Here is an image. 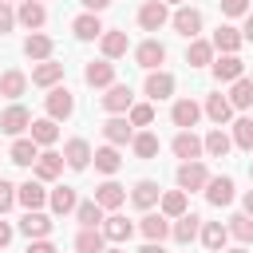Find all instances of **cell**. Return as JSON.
Returning a JSON list of instances; mask_svg holds the SVG:
<instances>
[{"mask_svg":"<svg viewBox=\"0 0 253 253\" xmlns=\"http://www.w3.org/2000/svg\"><path fill=\"white\" fill-rule=\"evenodd\" d=\"M43 107H47V119H71V111H75V99H71V91L67 87H47V99H43Z\"/></svg>","mask_w":253,"mask_h":253,"instance_id":"6da1fadb","label":"cell"},{"mask_svg":"<svg viewBox=\"0 0 253 253\" xmlns=\"http://www.w3.org/2000/svg\"><path fill=\"white\" fill-rule=\"evenodd\" d=\"M170 24H174V32H178V36L198 40V32H202V12H198V8H190V4H182V8L170 16Z\"/></svg>","mask_w":253,"mask_h":253,"instance_id":"7a4b0ae2","label":"cell"},{"mask_svg":"<svg viewBox=\"0 0 253 253\" xmlns=\"http://www.w3.org/2000/svg\"><path fill=\"white\" fill-rule=\"evenodd\" d=\"M99 103H103V111H111V115H126V107L134 103L130 83H111L107 95H99Z\"/></svg>","mask_w":253,"mask_h":253,"instance_id":"3957f363","label":"cell"},{"mask_svg":"<svg viewBox=\"0 0 253 253\" xmlns=\"http://www.w3.org/2000/svg\"><path fill=\"white\" fill-rule=\"evenodd\" d=\"M162 24H170L166 4H162V0H146V4L138 8V28H142V32H158Z\"/></svg>","mask_w":253,"mask_h":253,"instance_id":"277c9868","label":"cell"},{"mask_svg":"<svg viewBox=\"0 0 253 253\" xmlns=\"http://www.w3.org/2000/svg\"><path fill=\"white\" fill-rule=\"evenodd\" d=\"M241 28H233V24H221L217 32H213V40H210V47L213 51H221V55H237L241 51Z\"/></svg>","mask_w":253,"mask_h":253,"instance_id":"5b68a950","label":"cell"},{"mask_svg":"<svg viewBox=\"0 0 253 253\" xmlns=\"http://www.w3.org/2000/svg\"><path fill=\"white\" fill-rule=\"evenodd\" d=\"M63 166L87 170V166H91V142H87V138H67V142H63Z\"/></svg>","mask_w":253,"mask_h":253,"instance_id":"8992f818","label":"cell"},{"mask_svg":"<svg viewBox=\"0 0 253 253\" xmlns=\"http://www.w3.org/2000/svg\"><path fill=\"white\" fill-rule=\"evenodd\" d=\"M32 170H36L40 182H55V178L63 174V154H55V150H40L36 162H32Z\"/></svg>","mask_w":253,"mask_h":253,"instance_id":"52a82bcc","label":"cell"},{"mask_svg":"<svg viewBox=\"0 0 253 253\" xmlns=\"http://www.w3.org/2000/svg\"><path fill=\"white\" fill-rule=\"evenodd\" d=\"M206 178H210V170H206V162H202V158H194V162H182V166H178V190H202V186H206Z\"/></svg>","mask_w":253,"mask_h":253,"instance_id":"ba28073f","label":"cell"},{"mask_svg":"<svg viewBox=\"0 0 253 253\" xmlns=\"http://www.w3.org/2000/svg\"><path fill=\"white\" fill-rule=\"evenodd\" d=\"M202 190H206V202H210V206H229V202H233V194H237L233 178H225V174H221V178H206V186H202Z\"/></svg>","mask_w":253,"mask_h":253,"instance_id":"9c48e42d","label":"cell"},{"mask_svg":"<svg viewBox=\"0 0 253 253\" xmlns=\"http://www.w3.org/2000/svg\"><path fill=\"white\" fill-rule=\"evenodd\" d=\"M16 202H20L24 210H43V206H47V190H43V182H40V178H28L24 186H16Z\"/></svg>","mask_w":253,"mask_h":253,"instance_id":"30bf717a","label":"cell"},{"mask_svg":"<svg viewBox=\"0 0 253 253\" xmlns=\"http://www.w3.org/2000/svg\"><path fill=\"white\" fill-rule=\"evenodd\" d=\"M99 233L107 237V241H115V245H123V241H130V233H134V225L123 217V213H115L111 210V217H103L99 221Z\"/></svg>","mask_w":253,"mask_h":253,"instance_id":"8fae6325","label":"cell"},{"mask_svg":"<svg viewBox=\"0 0 253 253\" xmlns=\"http://www.w3.org/2000/svg\"><path fill=\"white\" fill-rule=\"evenodd\" d=\"M99 47H103V59H119V55H126L130 40H126V32H119V28H103V32H99Z\"/></svg>","mask_w":253,"mask_h":253,"instance_id":"7c38bea8","label":"cell"},{"mask_svg":"<svg viewBox=\"0 0 253 253\" xmlns=\"http://www.w3.org/2000/svg\"><path fill=\"white\" fill-rule=\"evenodd\" d=\"M134 63H138V67H146V71H154V67H162V63H166V47H162L158 40H142V43L134 47Z\"/></svg>","mask_w":253,"mask_h":253,"instance_id":"4fadbf2b","label":"cell"},{"mask_svg":"<svg viewBox=\"0 0 253 253\" xmlns=\"http://www.w3.org/2000/svg\"><path fill=\"white\" fill-rule=\"evenodd\" d=\"M28 123H32V111L20 107V103H12V107L0 115V130H4V134H16V138L28 130Z\"/></svg>","mask_w":253,"mask_h":253,"instance_id":"5bb4252c","label":"cell"},{"mask_svg":"<svg viewBox=\"0 0 253 253\" xmlns=\"http://www.w3.org/2000/svg\"><path fill=\"white\" fill-rule=\"evenodd\" d=\"M198 225H202V217L186 210L182 217H170V237H174L178 245H190V241L198 237Z\"/></svg>","mask_w":253,"mask_h":253,"instance_id":"9a60e30c","label":"cell"},{"mask_svg":"<svg viewBox=\"0 0 253 253\" xmlns=\"http://www.w3.org/2000/svg\"><path fill=\"white\" fill-rule=\"evenodd\" d=\"M47 20V8L40 0H20V12H16V24H24L28 32H40Z\"/></svg>","mask_w":253,"mask_h":253,"instance_id":"2e32d148","label":"cell"},{"mask_svg":"<svg viewBox=\"0 0 253 253\" xmlns=\"http://www.w3.org/2000/svg\"><path fill=\"white\" fill-rule=\"evenodd\" d=\"M83 79H87V87H111L115 83V63L111 59H91L83 67Z\"/></svg>","mask_w":253,"mask_h":253,"instance_id":"e0dca14e","label":"cell"},{"mask_svg":"<svg viewBox=\"0 0 253 253\" xmlns=\"http://www.w3.org/2000/svg\"><path fill=\"white\" fill-rule=\"evenodd\" d=\"M142 91H146V95H150L154 103H158V99H170V95H174V75H170V71H158V67H154V71L146 75Z\"/></svg>","mask_w":253,"mask_h":253,"instance_id":"ac0fdd59","label":"cell"},{"mask_svg":"<svg viewBox=\"0 0 253 253\" xmlns=\"http://www.w3.org/2000/svg\"><path fill=\"white\" fill-rule=\"evenodd\" d=\"M170 119H174V126H178V130H194V126H198V119H202V107H198L194 99H178V103H174V111H170Z\"/></svg>","mask_w":253,"mask_h":253,"instance_id":"d6986e66","label":"cell"},{"mask_svg":"<svg viewBox=\"0 0 253 253\" xmlns=\"http://www.w3.org/2000/svg\"><path fill=\"white\" fill-rule=\"evenodd\" d=\"M170 150H174L182 162H194V158H202V138H198L194 130H178L174 142H170Z\"/></svg>","mask_w":253,"mask_h":253,"instance_id":"ffe728a7","label":"cell"},{"mask_svg":"<svg viewBox=\"0 0 253 253\" xmlns=\"http://www.w3.org/2000/svg\"><path fill=\"white\" fill-rule=\"evenodd\" d=\"M20 233L32 241V237H47L51 233V217L43 213V210H28L24 217H20Z\"/></svg>","mask_w":253,"mask_h":253,"instance_id":"44dd1931","label":"cell"},{"mask_svg":"<svg viewBox=\"0 0 253 253\" xmlns=\"http://www.w3.org/2000/svg\"><path fill=\"white\" fill-rule=\"evenodd\" d=\"M210 63H213V79H217V83H233V79L245 75L241 55H221V59H210Z\"/></svg>","mask_w":253,"mask_h":253,"instance_id":"7402d4cb","label":"cell"},{"mask_svg":"<svg viewBox=\"0 0 253 253\" xmlns=\"http://www.w3.org/2000/svg\"><path fill=\"white\" fill-rule=\"evenodd\" d=\"M95 202L103 206V213H107V210H119V206L126 202V186H119L115 178H107V182L95 190Z\"/></svg>","mask_w":253,"mask_h":253,"instance_id":"603a6c76","label":"cell"},{"mask_svg":"<svg viewBox=\"0 0 253 253\" xmlns=\"http://www.w3.org/2000/svg\"><path fill=\"white\" fill-rule=\"evenodd\" d=\"M71 32H75V40H99V32H103V20H99V12H83V16H75L71 20Z\"/></svg>","mask_w":253,"mask_h":253,"instance_id":"cb8c5ba5","label":"cell"},{"mask_svg":"<svg viewBox=\"0 0 253 253\" xmlns=\"http://www.w3.org/2000/svg\"><path fill=\"white\" fill-rule=\"evenodd\" d=\"M59 79H63V63H55V59H40L32 67V83L36 87H55Z\"/></svg>","mask_w":253,"mask_h":253,"instance_id":"d4e9b609","label":"cell"},{"mask_svg":"<svg viewBox=\"0 0 253 253\" xmlns=\"http://www.w3.org/2000/svg\"><path fill=\"white\" fill-rule=\"evenodd\" d=\"M28 138H32L36 146H51V142L59 138L55 119H32V123H28Z\"/></svg>","mask_w":253,"mask_h":253,"instance_id":"484cf974","label":"cell"},{"mask_svg":"<svg viewBox=\"0 0 253 253\" xmlns=\"http://www.w3.org/2000/svg\"><path fill=\"white\" fill-rule=\"evenodd\" d=\"M130 134H134V126H130L123 115H115V119H107V123H103V138H107L111 146H126V142H130Z\"/></svg>","mask_w":253,"mask_h":253,"instance_id":"4316f807","label":"cell"},{"mask_svg":"<svg viewBox=\"0 0 253 253\" xmlns=\"http://www.w3.org/2000/svg\"><path fill=\"white\" fill-rule=\"evenodd\" d=\"M51 51H55V43H51V36H43V32H32L28 40H24V55L28 59H51Z\"/></svg>","mask_w":253,"mask_h":253,"instance_id":"83f0119b","label":"cell"},{"mask_svg":"<svg viewBox=\"0 0 253 253\" xmlns=\"http://www.w3.org/2000/svg\"><path fill=\"white\" fill-rule=\"evenodd\" d=\"M198 237H202V245H206L210 253L225 249V241H229V233H225L221 221H206V225H198Z\"/></svg>","mask_w":253,"mask_h":253,"instance_id":"f1b7e54d","label":"cell"},{"mask_svg":"<svg viewBox=\"0 0 253 253\" xmlns=\"http://www.w3.org/2000/svg\"><path fill=\"white\" fill-rule=\"evenodd\" d=\"M24 91H28V75H24L20 67H8V71L0 75V95H4V99H20Z\"/></svg>","mask_w":253,"mask_h":253,"instance_id":"f546056e","label":"cell"},{"mask_svg":"<svg viewBox=\"0 0 253 253\" xmlns=\"http://www.w3.org/2000/svg\"><path fill=\"white\" fill-rule=\"evenodd\" d=\"M229 146H233V142H229V134H225L221 126H213V130L202 138V154H210V158H225Z\"/></svg>","mask_w":253,"mask_h":253,"instance_id":"4dcf8cb0","label":"cell"},{"mask_svg":"<svg viewBox=\"0 0 253 253\" xmlns=\"http://www.w3.org/2000/svg\"><path fill=\"white\" fill-rule=\"evenodd\" d=\"M91 158H95V170L99 174H119V166H123V158H119V146H99V150H91Z\"/></svg>","mask_w":253,"mask_h":253,"instance_id":"1f68e13d","label":"cell"},{"mask_svg":"<svg viewBox=\"0 0 253 253\" xmlns=\"http://www.w3.org/2000/svg\"><path fill=\"white\" fill-rule=\"evenodd\" d=\"M158 182H150V178H142V182H134V190H130V202L138 206V210H150V206H158Z\"/></svg>","mask_w":253,"mask_h":253,"instance_id":"d6a6232c","label":"cell"},{"mask_svg":"<svg viewBox=\"0 0 253 253\" xmlns=\"http://www.w3.org/2000/svg\"><path fill=\"white\" fill-rule=\"evenodd\" d=\"M71 213H75V221H79L83 229H99V221H103V206H99L95 198H91V202H75Z\"/></svg>","mask_w":253,"mask_h":253,"instance_id":"836d02e7","label":"cell"},{"mask_svg":"<svg viewBox=\"0 0 253 253\" xmlns=\"http://www.w3.org/2000/svg\"><path fill=\"white\" fill-rule=\"evenodd\" d=\"M138 229H142L146 241H162V237H170V217H162V213H146V217L138 221Z\"/></svg>","mask_w":253,"mask_h":253,"instance_id":"e575fe53","label":"cell"},{"mask_svg":"<svg viewBox=\"0 0 253 253\" xmlns=\"http://www.w3.org/2000/svg\"><path fill=\"white\" fill-rule=\"evenodd\" d=\"M158 210H162V217H182V213H186V190H166V194H158Z\"/></svg>","mask_w":253,"mask_h":253,"instance_id":"d590c367","label":"cell"},{"mask_svg":"<svg viewBox=\"0 0 253 253\" xmlns=\"http://www.w3.org/2000/svg\"><path fill=\"white\" fill-rule=\"evenodd\" d=\"M202 111H206V115H210V119H213L217 126H225V123L233 119V107H229V99H225V95H210Z\"/></svg>","mask_w":253,"mask_h":253,"instance_id":"8d00e7d4","label":"cell"},{"mask_svg":"<svg viewBox=\"0 0 253 253\" xmlns=\"http://www.w3.org/2000/svg\"><path fill=\"white\" fill-rule=\"evenodd\" d=\"M225 99H229V107H233V111H245V107L253 103V83H249L245 75H241V79H233V91H229Z\"/></svg>","mask_w":253,"mask_h":253,"instance_id":"74e56055","label":"cell"},{"mask_svg":"<svg viewBox=\"0 0 253 253\" xmlns=\"http://www.w3.org/2000/svg\"><path fill=\"white\" fill-rule=\"evenodd\" d=\"M237 150H253V119L249 115H241V119H233V138H229Z\"/></svg>","mask_w":253,"mask_h":253,"instance_id":"f35d334b","label":"cell"},{"mask_svg":"<svg viewBox=\"0 0 253 253\" xmlns=\"http://www.w3.org/2000/svg\"><path fill=\"white\" fill-rule=\"evenodd\" d=\"M158 134H150V130H138V134H130V150L138 154V158H154L158 154Z\"/></svg>","mask_w":253,"mask_h":253,"instance_id":"ab89813d","label":"cell"},{"mask_svg":"<svg viewBox=\"0 0 253 253\" xmlns=\"http://www.w3.org/2000/svg\"><path fill=\"white\" fill-rule=\"evenodd\" d=\"M36 154H40V146H36L32 138H16V142H12V150H8V158H12L16 166H32V162H36Z\"/></svg>","mask_w":253,"mask_h":253,"instance_id":"60d3db41","label":"cell"},{"mask_svg":"<svg viewBox=\"0 0 253 253\" xmlns=\"http://www.w3.org/2000/svg\"><path fill=\"white\" fill-rule=\"evenodd\" d=\"M75 202H79V198H75V190H71V186H55V190L47 194V206H51L55 213H71V210H75Z\"/></svg>","mask_w":253,"mask_h":253,"instance_id":"b9f144b4","label":"cell"},{"mask_svg":"<svg viewBox=\"0 0 253 253\" xmlns=\"http://www.w3.org/2000/svg\"><path fill=\"white\" fill-rule=\"evenodd\" d=\"M107 249V237L99 233V229H79V237H75V253H103Z\"/></svg>","mask_w":253,"mask_h":253,"instance_id":"7bdbcfd3","label":"cell"},{"mask_svg":"<svg viewBox=\"0 0 253 253\" xmlns=\"http://www.w3.org/2000/svg\"><path fill=\"white\" fill-rule=\"evenodd\" d=\"M210 59H213L210 40H190V47H186V63H190V67H206Z\"/></svg>","mask_w":253,"mask_h":253,"instance_id":"ee69618b","label":"cell"},{"mask_svg":"<svg viewBox=\"0 0 253 253\" xmlns=\"http://www.w3.org/2000/svg\"><path fill=\"white\" fill-rule=\"evenodd\" d=\"M126 123L130 126H150L154 123V107L150 103H130L126 107Z\"/></svg>","mask_w":253,"mask_h":253,"instance_id":"f6af8a7d","label":"cell"},{"mask_svg":"<svg viewBox=\"0 0 253 253\" xmlns=\"http://www.w3.org/2000/svg\"><path fill=\"white\" fill-rule=\"evenodd\" d=\"M225 233H233V237L245 245V241L253 237V221H249V213H233V217H229V225H225Z\"/></svg>","mask_w":253,"mask_h":253,"instance_id":"bcb514c9","label":"cell"},{"mask_svg":"<svg viewBox=\"0 0 253 253\" xmlns=\"http://www.w3.org/2000/svg\"><path fill=\"white\" fill-rule=\"evenodd\" d=\"M12 206H16V186L0 178V217H4V213H8Z\"/></svg>","mask_w":253,"mask_h":253,"instance_id":"7dc6e473","label":"cell"},{"mask_svg":"<svg viewBox=\"0 0 253 253\" xmlns=\"http://www.w3.org/2000/svg\"><path fill=\"white\" fill-rule=\"evenodd\" d=\"M245 12H249V0H221V16H233V20H237V16H245Z\"/></svg>","mask_w":253,"mask_h":253,"instance_id":"c3c4849f","label":"cell"},{"mask_svg":"<svg viewBox=\"0 0 253 253\" xmlns=\"http://www.w3.org/2000/svg\"><path fill=\"white\" fill-rule=\"evenodd\" d=\"M16 28V12L8 8V0H0V36H8Z\"/></svg>","mask_w":253,"mask_h":253,"instance_id":"681fc988","label":"cell"},{"mask_svg":"<svg viewBox=\"0 0 253 253\" xmlns=\"http://www.w3.org/2000/svg\"><path fill=\"white\" fill-rule=\"evenodd\" d=\"M28 253H59L47 237H32V245H28Z\"/></svg>","mask_w":253,"mask_h":253,"instance_id":"f907efd6","label":"cell"},{"mask_svg":"<svg viewBox=\"0 0 253 253\" xmlns=\"http://www.w3.org/2000/svg\"><path fill=\"white\" fill-rule=\"evenodd\" d=\"M8 241H12V225H8V221H4V217H0V249H4V245H8Z\"/></svg>","mask_w":253,"mask_h":253,"instance_id":"816d5d0a","label":"cell"},{"mask_svg":"<svg viewBox=\"0 0 253 253\" xmlns=\"http://www.w3.org/2000/svg\"><path fill=\"white\" fill-rule=\"evenodd\" d=\"M83 8L87 12H103V8H111V0H83Z\"/></svg>","mask_w":253,"mask_h":253,"instance_id":"f5cc1de1","label":"cell"},{"mask_svg":"<svg viewBox=\"0 0 253 253\" xmlns=\"http://www.w3.org/2000/svg\"><path fill=\"white\" fill-rule=\"evenodd\" d=\"M138 253H166V249H162V241H146Z\"/></svg>","mask_w":253,"mask_h":253,"instance_id":"db71d44e","label":"cell"},{"mask_svg":"<svg viewBox=\"0 0 253 253\" xmlns=\"http://www.w3.org/2000/svg\"><path fill=\"white\" fill-rule=\"evenodd\" d=\"M217 253H249L245 245H233V249H217Z\"/></svg>","mask_w":253,"mask_h":253,"instance_id":"11a10c76","label":"cell"},{"mask_svg":"<svg viewBox=\"0 0 253 253\" xmlns=\"http://www.w3.org/2000/svg\"><path fill=\"white\" fill-rule=\"evenodd\" d=\"M103 253H126V249H123V245H111V249H103Z\"/></svg>","mask_w":253,"mask_h":253,"instance_id":"9f6ffc18","label":"cell"},{"mask_svg":"<svg viewBox=\"0 0 253 253\" xmlns=\"http://www.w3.org/2000/svg\"><path fill=\"white\" fill-rule=\"evenodd\" d=\"M162 4H186V0H162Z\"/></svg>","mask_w":253,"mask_h":253,"instance_id":"6f0895ef","label":"cell"},{"mask_svg":"<svg viewBox=\"0 0 253 253\" xmlns=\"http://www.w3.org/2000/svg\"><path fill=\"white\" fill-rule=\"evenodd\" d=\"M40 4H43V0H40Z\"/></svg>","mask_w":253,"mask_h":253,"instance_id":"680465c9","label":"cell"}]
</instances>
